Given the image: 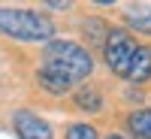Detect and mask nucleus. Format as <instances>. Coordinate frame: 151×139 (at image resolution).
<instances>
[{"instance_id": "obj_1", "label": "nucleus", "mask_w": 151, "mask_h": 139, "mask_svg": "<svg viewBox=\"0 0 151 139\" xmlns=\"http://www.w3.org/2000/svg\"><path fill=\"white\" fill-rule=\"evenodd\" d=\"M94 60L76 42H48L45 55H42V70H40V82L45 91L52 94H64L70 91V85L82 82L91 73Z\"/></svg>"}, {"instance_id": "obj_2", "label": "nucleus", "mask_w": 151, "mask_h": 139, "mask_svg": "<svg viewBox=\"0 0 151 139\" xmlns=\"http://www.w3.org/2000/svg\"><path fill=\"white\" fill-rule=\"evenodd\" d=\"M0 30L24 42H42L55 36V24L30 9H0Z\"/></svg>"}, {"instance_id": "obj_3", "label": "nucleus", "mask_w": 151, "mask_h": 139, "mask_svg": "<svg viewBox=\"0 0 151 139\" xmlns=\"http://www.w3.org/2000/svg\"><path fill=\"white\" fill-rule=\"evenodd\" d=\"M133 55H136V42L124 30H112L109 40H106V64H109V70L118 73V76H127Z\"/></svg>"}, {"instance_id": "obj_4", "label": "nucleus", "mask_w": 151, "mask_h": 139, "mask_svg": "<svg viewBox=\"0 0 151 139\" xmlns=\"http://www.w3.org/2000/svg\"><path fill=\"white\" fill-rule=\"evenodd\" d=\"M15 130H18L21 139H55L52 127H48L40 115H33V112H27V109L15 112Z\"/></svg>"}, {"instance_id": "obj_5", "label": "nucleus", "mask_w": 151, "mask_h": 139, "mask_svg": "<svg viewBox=\"0 0 151 139\" xmlns=\"http://www.w3.org/2000/svg\"><path fill=\"white\" fill-rule=\"evenodd\" d=\"M148 76H151V48L136 45V55H133L130 70H127V79H133V82H145Z\"/></svg>"}, {"instance_id": "obj_6", "label": "nucleus", "mask_w": 151, "mask_h": 139, "mask_svg": "<svg viewBox=\"0 0 151 139\" xmlns=\"http://www.w3.org/2000/svg\"><path fill=\"white\" fill-rule=\"evenodd\" d=\"M130 130L139 139H151V109H139L130 115Z\"/></svg>"}, {"instance_id": "obj_7", "label": "nucleus", "mask_w": 151, "mask_h": 139, "mask_svg": "<svg viewBox=\"0 0 151 139\" xmlns=\"http://www.w3.org/2000/svg\"><path fill=\"white\" fill-rule=\"evenodd\" d=\"M127 24H133L136 30L151 33V9H133V12H127Z\"/></svg>"}, {"instance_id": "obj_8", "label": "nucleus", "mask_w": 151, "mask_h": 139, "mask_svg": "<svg viewBox=\"0 0 151 139\" xmlns=\"http://www.w3.org/2000/svg\"><path fill=\"white\" fill-rule=\"evenodd\" d=\"M76 103L82 109H88V112H100V97H97V91H91V88H85V91L76 94Z\"/></svg>"}, {"instance_id": "obj_9", "label": "nucleus", "mask_w": 151, "mask_h": 139, "mask_svg": "<svg viewBox=\"0 0 151 139\" xmlns=\"http://www.w3.org/2000/svg\"><path fill=\"white\" fill-rule=\"evenodd\" d=\"M67 139H97V130L91 124H73L67 130Z\"/></svg>"}, {"instance_id": "obj_10", "label": "nucleus", "mask_w": 151, "mask_h": 139, "mask_svg": "<svg viewBox=\"0 0 151 139\" xmlns=\"http://www.w3.org/2000/svg\"><path fill=\"white\" fill-rule=\"evenodd\" d=\"M106 139H121V136H106Z\"/></svg>"}]
</instances>
